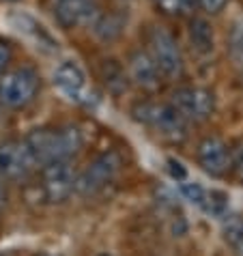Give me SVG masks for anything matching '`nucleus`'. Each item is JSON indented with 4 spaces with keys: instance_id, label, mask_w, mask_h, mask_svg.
<instances>
[{
    "instance_id": "nucleus-1",
    "label": "nucleus",
    "mask_w": 243,
    "mask_h": 256,
    "mask_svg": "<svg viewBox=\"0 0 243 256\" xmlns=\"http://www.w3.org/2000/svg\"><path fill=\"white\" fill-rule=\"evenodd\" d=\"M24 140L30 146V153L37 162V166L71 160L82 148V134L74 125L32 130Z\"/></svg>"
},
{
    "instance_id": "nucleus-2",
    "label": "nucleus",
    "mask_w": 243,
    "mask_h": 256,
    "mask_svg": "<svg viewBox=\"0 0 243 256\" xmlns=\"http://www.w3.org/2000/svg\"><path fill=\"white\" fill-rule=\"evenodd\" d=\"M134 116L160 134L164 140L181 142L188 136V120L172 104H140L134 108Z\"/></svg>"
},
{
    "instance_id": "nucleus-3",
    "label": "nucleus",
    "mask_w": 243,
    "mask_h": 256,
    "mask_svg": "<svg viewBox=\"0 0 243 256\" xmlns=\"http://www.w3.org/2000/svg\"><path fill=\"white\" fill-rule=\"evenodd\" d=\"M118 170H120V155L116 151H106L102 155H97V158L78 174L76 192L82 196H95L116 179Z\"/></svg>"
},
{
    "instance_id": "nucleus-4",
    "label": "nucleus",
    "mask_w": 243,
    "mask_h": 256,
    "mask_svg": "<svg viewBox=\"0 0 243 256\" xmlns=\"http://www.w3.org/2000/svg\"><path fill=\"white\" fill-rule=\"evenodd\" d=\"M148 54L153 56V60L157 62V67L164 74V78L176 80L183 76V54L178 48L176 39L170 34L166 28L155 26L148 32Z\"/></svg>"
},
{
    "instance_id": "nucleus-5",
    "label": "nucleus",
    "mask_w": 243,
    "mask_h": 256,
    "mask_svg": "<svg viewBox=\"0 0 243 256\" xmlns=\"http://www.w3.org/2000/svg\"><path fill=\"white\" fill-rule=\"evenodd\" d=\"M39 78L32 69H16L0 78V104L4 108L20 110L37 95Z\"/></svg>"
},
{
    "instance_id": "nucleus-6",
    "label": "nucleus",
    "mask_w": 243,
    "mask_h": 256,
    "mask_svg": "<svg viewBox=\"0 0 243 256\" xmlns=\"http://www.w3.org/2000/svg\"><path fill=\"white\" fill-rule=\"evenodd\" d=\"M78 174L69 160L46 164L41 170V194L48 202H65L76 192Z\"/></svg>"
},
{
    "instance_id": "nucleus-7",
    "label": "nucleus",
    "mask_w": 243,
    "mask_h": 256,
    "mask_svg": "<svg viewBox=\"0 0 243 256\" xmlns=\"http://www.w3.org/2000/svg\"><path fill=\"white\" fill-rule=\"evenodd\" d=\"M170 104L181 112L188 123H202L216 112V97L211 90L200 86H181L176 88Z\"/></svg>"
},
{
    "instance_id": "nucleus-8",
    "label": "nucleus",
    "mask_w": 243,
    "mask_h": 256,
    "mask_svg": "<svg viewBox=\"0 0 243 256\" xmlns=\"http://www.w3.org/2000/svg\"><path fill=\"white\" fill-rule=\"evenodd\" d=\"M34 166L37 162H34L26 140H4L0 144V176L18 181L28 176Z\"/></svg>"
},
{
    "instance_id": "nucleus-9",
    "label": "nucleus",
    "mask_w": 243,
    "mask_h": 256,
    "mask_svg": "<svg viewBox=\"0 0 243 256\" xmlns=\"http://www.w3.org/2000/svg\"><path fill=\"white\" fill-rule=\"evenodd\" d=\"M196 160L211 176H224L232 170V148L218 136H206L196 148Z\"/></svg>"
},
{
    "instance_id": "nucleus-10",
    "label": "nucleus",
    "mask_w": 243,
    "mask_h": 256,
    "mask_svg": "<svg viewBox=\"0 0 243 256\" xmlns=\"http://www.w3.org/2000/svg\"><path fill=\"white\" fill-rule=\"evenodd\" d=\"M54 86L65 99L80 104L86 95V76H84V71L78 62L65 60L54 71Z\"/></svg>"
},
{
    "instance_id": "nucleus-11",
    "label": "nucleus",
    "mask_w": 243,
    "mask_h": 256,
    "mask_svg": "<svg viewBox=\"0 0 243 256\" xmlns=\"http://www.w3.org/2000/svg\"><path fill=\"white\" fill-rule=\"evenodd\" d=\"M54 13L58 24L65 28L95 24V20L99 18L95 0H56Z\"/></svg>"
},
{
    "instance_id": "nucleus-12",
    "label": "nucleus",
    "mask_w": 243,
    "mask_h": 256,
    "mask_svg": "<svg viewBox=\"0 0 243 256\" xmlns=\"http://www.w3.org/2000/svg\"><path fill=\"white\" fill-rule=\"evenodd\" d=\"M164 74L160 71L157 62L153 60V56L148 52L138 50V52H134L130 56V78L138 84L140 88L155 90L157 86H160V78Z\"/></svg>"
},
{
    "instance_id": "nucleus-13",
    "label": "nucleus",
    "mask_w": 243,
    "mask_h": 256,
    "mask_svg": "<svg viewBox=\"0 0 243 256\" xmlns=\"http://www.w3.org/2000/svg\"><path fill=\"white\" fill-rule=\"evenodd\" d=\"M190 41H192V48H194L198 54H211L213 52V28H211V24L202 18L192 20Z\"/></svg>"
},
{
    "instance_id": "nucleus-14",
    "label": "nucleus",
    "mask_w": 243,
    "mask_h": 256,
    "mask_svg": "<svg viewBox=\"0 0 243 256\" xmlns=\"http://www.w3.org/2000/svg\"><path fill=\"white\" fill-rule=\"evenodd\" d=\"M228 50H230L234 65H237V69L243 76V13L230 26V32H228Z\"/></svg>"
},
{
    "instance_id": "nucleus-15",
    "label": "nucleus",
    "mask_w": 243,
    "mask_h": 256,
    "mask_svg": "<svg viewBox=\"0 0 243 256\" xmlns=\"http://www.w3.org/2000/svg\"><path fill=\"white\" fill-rule=\"evenodd\" d=\"M120 26H123V22H120L116 16H99L95 20V24H92V30H95L104 41H110L114 37H118Z\"/></svg>"
},
{
    "instance_id": "nucleus-16",
    "label": "nucleus",
    "mask_w": 243,
    "mask_h": 256,
    "mask_svg": "<svg viewBox=\"0 0 243 256\" xmlns=\"http://www.w3.org/2000/svg\"><path fill=\"white\" fill-rule=\"evenodd\" d=\"M153 2L162 13L178 18V16H188L198 0H153Z\"/></svg>"
},
{
    "instance_id": "nucleus-17",
    "label": "nucleus",
    "mask_w": 243,
    "mask_h": 256,
    "mask_svg": "<svg viewBox=\"0 0 243 256\" xmlns=\"http://www.w3.org/2000/svg\"><path fill=\"white\" fill-rule=\"evenodd\" d=\"M198 4L204 9V13H209V16H216V13L224 11V6L228 4V0H198Z\"/></svg>"
},
{
    "instance_id": "nucleus-18",
    "label": "nucleus",
    "mask_w": 243,
    "mask_h": 256,
    "mask_svg": "<svg viewBox=\"0 0 243 256\" xmlns=\"http://www.w3.org/2000/svg\"><path fill=\"white\" fill-rule=\"evenodd\" d=\"M232 172L243 181V144L232 151Z\"/></svg>"
},
{
    "instance_id": "nucleus-19",
    "label": "nucleus",
    "mask_w": 243,
    "mask_h": 256,
    "mask_svg": "<svg viewBox=\"0 0 243 256\" xmlns=\"http://www.w3.org/2000/svg\"><path fill=\"white\" fill-rule=\"evenodd\" d=\"M9 60H11V46L0 39V76H2L6 65H9Z\"/></svg>"
},
{
    "instance_id": "nucleus-20",
    "label": "nucleus",
    "mask_w": 243,
    "mask_h": 256,
    "mask_svg": "<svg viewBox=\"0 0 243 256\" xmlns=\"http://www.w3.org/2000/svg\"><path fill=\"white\" fill-rule=\"evenodd\" d=\"M168 166H170V174H172L176 181H183L185 176H188V172H185V168L181 166V162H176V160H168Z\"/></svg>"
},
{
    "instance_id": "nucleus-21",
    "label": "nucleus",
    "mask_w": 243,
    "mask_h": 256,
    "mask_svg": "<svg viewBox=\"0 0 243 256\" xmlns=\"http://www.w3.org/2000/svg\"><path fill=\"white\" fill-rule=\"evenodd\" d=\"M6 202V188H4V176H0V207Z\"/></svg>"
},
{
    "instance_id": "nucleus-22",
    "label": "nucleus",
    "mask_w": 243,
    "mask_h": 256,
    "mask_svg": "<svg viewBox=\"0 0 243 256\" xmlns=\"http://www.w3.org/2000/svg\"><path fill=\"white\" fill-rule=\"evenodd\" d=\"M2 2H16V0H2Z\"/></svg>"
},
{
    "instance_id": "nucleus-23",
    "label": "nucleus",
    "mask_w": 243,
    "mask_h": 256,
    "mask_svg": "<svg viewBox=\"0 0 243 256\" xmlns=\"http://www.w3.org/2000/svg\"><path fill=\"white\" fill-rule=\"evenodd\" d=\"M99 256H112V254H99Z\"/></svg>"
},
{
    "instance_id": "nucleus-24",
    "label": "nucleus",
    "mask_w": 243,
    "mask_h": 256,
    "mask_svg": "<svg viewBox=\"0 0 243 256\" xmlns=\"http://www.w3.org/2000/svg\"><path fill=\"white\" fill-rule=\"evenodd\" d=\"M239 248H241V250H243V244H241V246H239Z\"/></svg>"
},
{
    "instance_id": "nucleus-25",
    "label": "nucleus",
    "mask_w": 243,
    "mask_h": 256,
    "mask_svg": "<svg viewBox=\"0 0 243 256\" xmlns=\"http://www.w3.org/2000/svg\"><path fill=\"white\" fill-rule=\"evenodd\" d=\"M41 256H48V254H41Z\"/></svg>"
}]
</instances>
